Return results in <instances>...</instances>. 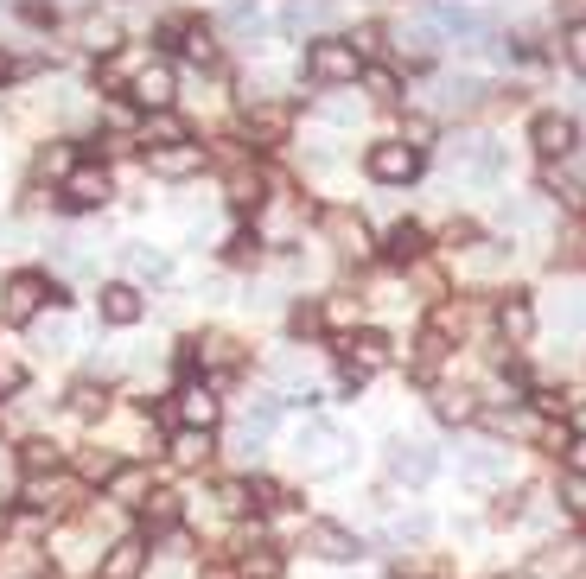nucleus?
Listing matches in <instances>:
<instances>
[{
  "label": "nucleus",
  "mask_w": 586,
  "mask_h": 579,
  "mask_svg": "<svg viewBox=\"0 0 586 579\" xmlns=\"http://www.w3.org/2000/svg\"><path fill=\"white\" fill-rule=\"evenodd\" d=\"M115 471H122V459H115L109 446H83V459H77V478L83 484H109Z\"/></svg>",
  "instance_id": "obj_27"
},
{
  "label": "nucleus",
  "mask_w": 586,
  "mask_h": 579,
  "mask_svg": "<svg viewBox=\"0 0 586 579\" xmlns=\"http://www.w3.org/2000/svg\"><path fill=\"white\" fill-rule=\"evenodd\" d=\"M172 459H179V465H204V459H211V433L179 427V433H172Z\"/></svg>",
  "instance_id": "obj_29"
},
{
  "label": "nucleus",
  "mask_w": 586,
  "mask_h": 579,
  "mask_svg": "<svg viewBox=\"0 0 586 579\" xmlns=\"http://www.w3.org/2000/svg\"><path fill=\"white\" fill-rule=\"evenodd\" d=\"M325 325V312L313 306V300H300V306H293V331H300V338H306V331H319Z\"/></svg>",
  "instance_id": "obj_41"
},
{
  "label": "nucleus",
  "mask_w": 586,
  "mask_h": 579,
  "mask_svg": "<svg viewBox=\"0 0 586 579\" xmlns=\"http://www.w3.org/2000/svg\"><path fill=\"white\" fill-rule=\"evenodd\" d=\"M141 567H147L141 541H115V548L102 554V579H141Z\"/></svg>",
  "instance_id": "obj_20"
},
{
  "label": "nucleus",
  "mask_w": 586,
  "mask_h": 579,
  "mask_svg": "<svg viewBox=\"0 0 586 579\" xmlns=\"http://www.w3.org/2000/svg\"><path fill=\"white\" fill-rule=\"evenodd\" d=\"M45 274H13L7 287H0V319L7 325H32L39 319V306H45Z\"/></svg>",
  "instance_id": "obj_5"
},
{
  "label": "nucleus",
  "mask_w": 586,
  "mask_h": 579,
  "mask_svg": "<svg viewBox=\"0 0 586 579\" xmlns=\"http://www.w3.org/2000/svg\"><path fill=\"white\" fill-rule=\"evenodd\" d=\"M236 573H243V579H281V554H268V548H249L243 560H236Z\"/></svg>",
  "instance_id": "obj_32"
},
{
  "label": "nucleus",
  "mask_w": 586,
  "mask_h": 579,
  "mask_svg": "<svg viewBox=\"0 0 586 579\" xmlns=\"http://www.w3.org/2000/svg\"><path fill=\"white\" fill-rule=\"evenodd\" d=\"M529 140H536V153H542V160H567V153H574V140H580V128H574L567 115H536Z\"/></svg>",
  "instance_id": "obj_9"
},
{
  "label": "nucleus",
  "mask_w": 586,
  "mask_h": 579,
  "mask_svg": "<svg viewBox=\"0 0 586 579\" xmlns=\"http://www.w3.org/2000/svg\"><path fill=\"white\" fill-rule=\"evenodd\" d=\"M523 516V497H516V490H504V497H497V522H516Z\"/></svg>",
  "instance_id": "obj_49"
},
{
  "label": "nucleus",
  "mask_w": 586,
  "mask_h": 579,
  "mask_svg": "<svg viewBox=\"0 0 586 579\" xmlns=\"http://www.w3.org/2000/svg\"><path fill=\"white\" fill-rule=\"evenodd\" d=\"M459 478H465V484H504V478H510V452H497V446L459 452Z\"/></svg>",
  "instance_id": "obj_10"
},
{
  "label": "nucleus",
  "mask_w": 586,
  "mask_h": 579,
  "mask_svg": "<svg viewBox=\"0 0 586 579\" xmlns=\"http://www.w3.org/2000/svg\"><path fill=\"white\" fill-rule=\"evenodd\" d=\"M364 166H370L376 185H408L421 172V147H408V140H376Z\"/></svg>",
  "instance_id": "obj_4"
},
{
  "label": "nucleus",
  "mask_w": 586,
  "mask_h": 579,
  "mask_svg": "<svg viewBox=\"0 0 586 579\" xmlns=\"http://www.w3.org/2000/svg\"><path fill=\"white\" fill-rule=\"evenodd\" d=\"M325 236H332V242H338V255H351V261H364V255L376 249L370 230L351 217V210H332V217H325Z\"/></svg>",
  "instance_id": "obj_14"
},
{
  "label": "nucleus",
  "mask_w": 586,
  "mask_h": 579,
  "mask_svg": "<svg viewBox=\"0 0 586 579\" xmlns=\"http://www.w3.org/2000/svg\"><path fill=\"white\" fill-rule=\"evenodd\" d=\"M71 408H77V414H102V408H109V395H102L96 382H77V389H71Z\"/></svg>",
  "instance_id": "obj_38"
},
{
  "label": "nucleus",
  "mask_w": 586,
  "mask_h": 579,
  "mask_svg": "<svg viewBox=\"0 0 586 579\" xmlns=\"http://www.w3.org/2000/svg\"><path fill=\"white\" fill-rule=\"evenodd\" d=\"M109 198H115V185H109V172H102V166H71V172H64V204L102 210Z\"/></svg>",
  "instance_id": "obj_7"
},
{
  "label": "nucleus",
  "mask_w": 586,
  "mask_h": 579,
  "mask_svg": "<svg viewBox=\"0 0 586 579\" xmlns=\"http://www.w3.org/2000/svg\"><path fill=\"white\" fill-rule=\"evenodd\" d=\"M217 395L211 389H204V382H185V389H179V427H198V433H211L217 427Z\"/></svg>",
  "instance_id": "obj_13"
},
{
  "label": "nucleus",
  "mask_w": 586,
  "mask_h": 579,
  "mask_svg": "<svg viewBox=\"0 0 586 579\" xmlns=\"http://www.w3.org/2000/svg\"><path fill=\"white\" fill-rule=\"evenodd\" d=\"M293 452H300V465H306V471H338V465H344V452H351V440H344L332 420H313V427H300Z\"/></svg>",
  "instance_id": "obj_2"
},
{
  "label": "nucleus",
  "mask_w": 586,
  "mask_h": 579,
  "mask_svg": "<svg viewBox=\"0 0 586 579\" xmlns=\"http://www.w3.org/2000/svg\"><path fill=\"white\" fill-rule=\"evenodd\" d=\"M567 64H574L580 77H586V20H580L574 32H567Z\"/></svg>",
  "instance_id": "obj_43"
},
{
  "label": "nucleus",
  "mask_w": 586,
  "mask_h": 579,
  "mask_svg": "<svg viewBox=\"0 0 586 579\" xmlns=\"http://www.w3.org/2000/svg\"><path fill=\"white\" fill-rule=\"evenodd\" d=\"M434 45H440V26H434V20H415V26H395V51H402L408 64H427V58H434Z\"/></svg>",
  "instance_id": "obj_16"
},
{
  "label": "nucleus",
  "mask_w": 586,
  "mask_h": 579,
  "mask_svg": "<svg viewBox=\"0 0 586 579\" xmlns=\"http://www.w3.org/2000/svg\"><path fill=\"white\" fill-rule=\"evenodd\" d=\"M567 471L586 478V433H574V446H567Z\"/></svg>",
  "instance_id": "obj_48"
},
{
  "label": "nucleus",
  "mask_w": 586,
  "mask_h": 579,
  "mask_svg": "<svg viewBox=\"0 0 586 579\" xmlns=\"http://www.w3.org/2000/svg\"><path fill=\"white\" fill-rule=\"evenodd\" d=\"M77 39L90 45V51H102V58H109L115 45H122V26L109 20V13H83V26H77Z\"/></svg>",
  "instance_id": "obj_23"
},
{
  "label": "nucleus",
  "mask_w": 586,
  "mask_h": 579,
  "mask_svg": "<svg viewBox=\"0 0 586 579\" xmlns=\"http://www.w3.org/2000/svg\"><path fill=\"white\" fill-rule=\"evenodd\" d=\"M20 70H26V64H13L7 51H0V83H13V77H20Z\"/></svg>",
  "instance_id": "obj_51"
},
{
  "label": "nucleus",
  "mask_w": 586,
  "mask_h": 579,
  "mask_svg": "<svg viewBox=\"0 0 586 579\" xmlns=\"http://www.w3.org/2000/svg\"><path fill=\"white\" fill-rule=\"evenodd\" d=\"M434 471H440L434 446H421V440H395V446H389V478H395V484H415V490H421Z\"/></svg>",
  "instance_id": "obj_6"
},
{
  "label": "nucleus",
  "mask_w": 586,
  "mask_h": 579,
  "mask_svg": "<svg viewBox=\"0 0 586 579\" xmlns=\"http://www.w3.org/2000/svg\"><path fill=\"white\" fill-rule=\"evenodd\" d=\"M109 490H115L122 503H134V510H141V503L153 497V478H147V471H134V465H122V471L109 478Z\"/></svg>",
  "instance_id": "obj_28"
},
{
  "label": "nucleus",
  "mask_w": 586,
  "mask_h": 579,
  "mask_svg": "<svg viewBox=\"0 0 586 579\" xmlns=\"http://www.w3.org/2000/svg\"><path fill=\"white\" fill-rule=\"evenodd\" d=\"M141 140H147V147H179V140H192V134H185V121L172 109H160V115L141 121Z\"/></svg>",
  "instance_id": "obj_26"
},
{
  "label": "nucleus",
  "mask_w": 586,
  "mask_h": 579,
  "mask_svg": "<svg viewBox=\"0 0 586 579\" xmlns=\"http://www.w3.org/2000/svg\"><path fill=\"white\" fill-rule=\"evenodd\" d=\"M141 516L153 522V529H172V522H179V497H172V490H153V497L141 503Z\"/></svg>",
  "instance_id": "obj_33"
},
{
  "label": "nucleus",
  "mask_w": 586,
  "mask_h": 579,
  "mask_svg": "<svg viewBox=\"0 0 586 579\" xmlns=\"http://www.w3.org/2000/svg\"><path fill=\"white\" fill-rule=\"evenodd\" d=\"M102 319H109V325H134V319H141V293H134L128 287V280H115V287H102Z\"/></svg>",
  "instance_id": "obj_18"
},
{
  "label": "nucleus",
  "mask_w": 586,
  "mask_h": 579,
  "mask_svg": "<svg viewBox=\"0 0 586 579\" xmlns=\"http://www.w3.org/2000/svg\"><path fill=\"white\" fill-rule=\"evenodd\" d=\"M20 459H26V471H32V478H45V471H58V446H51V440H26V452H20Z\"/></svg>",
  "instance_id": "obj_35"
},
{
  "label": "nucleus",
  "mask_w": 586,
  "mask_h": 579,
  "mask_svg": "<svg viewBox=\"0 0 586 579\" xmlns=\"http://www.w3.org/2000/svg\"><path fill=\"white\" fill-rule=\"evenodd\" d=\"M249 140H262V147H281L287 140V128H293V115L281 109V102H249Z\"/></svg>",
  "instance_id": "obj_12"
},
{
  "label": "nucleus",
  "mask_w": 586,
  "mask_h": 579,
  "mask_svg": "<svg viewBox=\"0 0 586 579\" xmlns=\"http://www.w3.org/2000/svg\"><path fill=\"white\" fill-rule=\"evenodd\" d=\"M300 554H313V560H332V567H351V560L364 554V541H357L351 529H338V522H306V535H300Z\"/></svg>",
  "instance_id": "obj_3"
},
{
  "label": "nucleus",
  "mask_w": 586,
  "mask_h": 579,
  "mask_svg": "<svg viewBox=\"0 0 586 579\" xmlns=\"http://www.w3.org/2000/svg\"><path fill=\"white\" fill-rule=\"evenodd\" d=\"M478 96H485V83H478V77H446V83H440V102H446V109H472Z\"/></svg>",
  "instance_id": "obj_30"
},
{
  "label": "nucleus",
  "mask_w": 586,
  "mask_h": 579,
  "mask_svg": "<svg viewBox=\"0 0 586 579\" xmlns=\"http://www.w3.org/2000/svg\"><path fill=\"white\" fill-rule=\"evenodd\" d=\"M217 503H223V510H230V516H249V510H255L249 484H223V490H217Z\"/></svg>",
  "instance_id": "obj_39"
},
{
  "label": "nucleus",
  "mask_w": 586,
  "mask_h": 579,
  "mask_svg": "<svg viewBox=\"0 0 586 579\" xmlns=\"http://www.w3.org/2000/svg\"><path fill=\"white\" fill-rule=\"evenodd\" d=\"M434 408H440V420H472V414H478V401H472V389H440Z\"/></svg>",
  "instance_id": "obj_34"
},
{
  "label": "nucleus",
  "mask_w": 586,
  "mask_h": 579,
  "mask_svg": "<svg viewBox=\"0 0 586 579\" xmlns=\"http://www.w3.org/2000/svg\"><path fill=\"white\" fill-rule=\"evenodd\" d=\"M344 350H351V370H364V376L389 363V338H383V331H364V338H351Z\"/></svg>",
  "instance_id": "obj_24"
},
{
  "label": "nucleus",
  "mask_w": 586,
  "mask_h": 579,
  "mask_svg": "<svg viewBox=\"0 0 586 579\" xmlns=\"http://www.w3.org/2000/svg\"><path fill=\"white\" fill-rule=\"evenodd\" d=\"M364 90H370L376 102H395V96H402V83H395V70L376 64V70H364Z\"/></svg>",
  "instance_id": "obj_37"
},
{
  "label": "nucleus",
  "mask_w": 586,
  "mask_h": 579,
  "mask_svg": "<svg viewBox=\"0 0 586 579\" xmlns=\"http://www.w3.org/2000/svg\"><path fill=\"white\" fill-rule=\"evenodd\" d=\"M134 102H141L147 115H160L172 102V70L166 64H141V70H134Z\"/></svg>",
  "instance_id": "obj_15"
},
{
  "label": "nucleus",
  "mask_w": 586,
  "mask_h": 579,
  "mask_svg": "<svg viewBox=\"0 0 586 579\" xmlns=\"http://www.w3.org/2000/svg\"><path fill=\"white\" fill-rule=\"evenodd\" d=\"M134 274H153V280H160V274H166V255H153V249H134Z\"/></svg>",
  "instance_id": "obj_45"
},
{
  "label": "nucleus",
  "mask_w": 586,
  "mask_h": 579,
  "mask_svg": "<svg viewBox=\"0 0 586 579\" xmlns=\"http://www.w3.org/2000/svg\"><path fill=\"white\" fill-rule=\"evenodd\" d=\"M555 325L561 331H586V280H567L555 293Z\"/></svg>",
  "instance_id": "obj_22"
},
{
  "label": "nucleus",
  "mask_w": 586,
  "mask_h": 579,
  "mask_svg": "<svg viewBox=\"0 0 586 579\" xmlns=\"http://www.w3.org/2000/svg\"><path fill=\"white\" fill-rule=\"evenodd\" d=\"M313 20H325V7H319V0H313V7L300 0V7H287V13H281V26H287V32H306Z\"/></svg>",
  "instance_id": "obj_40"
},
{
  "label": "nucleus",
  "mask_w": 586,
  "mask_h": 579,
  "mask_svg": "<svg viewBox=\"0 0 586 579\" xmlns=\"http://www.w3.org/2000/svg\"><path fill=\"white\" fill-rule=\"evenodd\" d=\"M230 32H262V13H255V7H236V13H230Z\"/></svg>",
  "instance_id": "obj_47"
},
{
  "label": "nucleus",
  "mask_w": 586,
  "mask_h": 579,
  "mask_svg": "<svg viewBox=\"0 0 586 579\" xmlns=\"http://www.w3.org/2000/svg\"><path fill=\"white\" fill-rule=\"evenodd\" d=\"M20 389H26V370L13 357H0V395H20Z\"/></svg>",
  "instance_id": "obj_42"
},
{
  "label": "nucleus",
  "mask_w": 586,
  "mask_h": 579,
  "mask_svg": "<svg viewBox=\"0 0 586 579\" xmlns=\"http://www.w3.org/2000/svg\"><path fill=\"white\" fill-rule=\"evenodd\" d=\"M192 357H198V363H211V370H236V344H230V338H198V344H192Z\"/></svg>",
  "instance_id": "obj_31"
},
{
  "label": "nucleus",
  "mask_w": 586,
  "mask_h": 579,
  "mask_svg": "<svg viewBox=\"0 0 586 579\" xmlns=\"http://www.w3.org/2000/svg\"><path fill=\"white\" fill-rule=\"evenodd\" d=\"M147 172L153 179H192V172H204V147H192V140H179V147H153Z\"/></svg>",
  "instance_id": "obj_8"
},
{
  "label": "nucleus",
  "mask_w": 586,
  "mask_h": 579,
  "mask_svg": "<svg viewBox=\"0 0 586 579\" xmlns=\"http://www.w3.org/2000/svg\"><path fill=\"white\" fill-rule=\"evenodd\" d=\"M306 77H313V83H351V77H364L357 45L351 39H313V45H306Z\"/></svg>",
  "instance_id": "obj_1"
},
{
  "label": "nucleus",
  "mask_w": 586,
  "mask_h": 579,
  "mask_svg": "<svg viewBox=\"0 0 586 579\" xmlns=\"http://www.w3.org/2000/svg\"><path fill=\"white\" fill-rule=\"evenodd\" d=\"M230 255H236V261H255V255H262V236H236Z\"/></svg>",
  "instance_id": "obj_50"
},
{
  "label": "nucleus",
  "mask_w": 586,
  "mask_h": 579,
  "mask_svg": "<svg viewBox=\"0 0 586 579\" xmlns=\"http://www.w3.org/2000/svg\"><path fill=\"white\" fill-rule=\"evenodd\" d=\"M567 510H574V516H586V478H574V471H567Z\"/></svg>",
  "instance_id": "obj_44"
},
{
  "label": "nucleus",
  "mask_w": 586,
  "mask_h": 579,
  "mask_svg": "<svg viewBox=\"0 0 586 579\" xmlns=\"http://www.w3.org/2000/svg\"><path fill=\"white\" fill-rule=\"evenodd\" d=\"M179 39H185V58H192V64H211L217 58V45H211V32H204V26H185Z\"/></svg>",
  "instance_id": "obj_36"
},
{
  "label": "nucleus",
  "mask_w": 586,
  "mask_h": 579,
  "mask_svg": "<svg viewBox=\"0 0 586 579\" xmlns=\"http://www.w3.org/2000/svg\"><path fill=\"white\" fill-rule=\"evenodd\" d=\"M71 497H77V484L58 478V471H45V478L26 484V503H32L39 516H64V510H71Z\"/></svg>",
  "instance_id": "obj_11"
},
{
  "label": "nucleus",
  "mask_w": 586,
  "mask_h": 579,
  "mask_svg": "<svg viewBox=\"0 0 586 579\" xmlns=\"http://www.w3.org/2000/svg\"><path fill=\"white\" fill-rule=\"evenodd\" d=\"M497 331H504V338H510V344H523V338H529V331H536V306H529V300H523V293H510V300H504V306H497Z\"/></svg>",
  "instance_id": "obj_19"
},
{
  "label": "nucleus",
  "mask_w": 586,
  "mask_h": 579,
  "mask_svg": "<svg viewBox=\"0 0 586 579\" xmlns=\"http://www.w3.org/2000/svg\"><path fill=\"white\" fill-rule=\"evenodd\" d=\"M383 255H389V261H402V268H408V261H421V255H427L421 223H395V230L383 236Z\"/></svg>",
  "instance_id": "obj_21"
},
{
  "label": "nucleus",
  "mask_w": 586,
  "mask_h": 579,
  "mask_svg": "<svg viewBox=\"0 0 586 579\" xmlns=\"http://www.w3.org/2000/svg\"><path fill=\"white\" fill-rule=\"evenodd\" d=\"M230 204H236V210H262V204H268V185H262V172L236 166V172H230Z\"/></svg>",
  "instance_id": "obj_25"
},
{
  "label": "nucleus",
  "mask_w": 586,
  "mask_h": 579,
  "mask_svg": "<svg viewBox=\"0 0 586 579\" xmlns=\"http://www.w3.org/2000/svg\"><path fill=\"white\" fill-rule=\"evenodd\" d=\"M580 573V548L574 541H555V548H542L536 560H529V579H567Z\"/></svg>",
  "instance_id": "obj_17"
},
{
  "label": "nucleus",
  "mask_w": 586,
  "mask_h": 579,
  "mask_svg": "<svg viewBox=\"0 0 586 579\" xmlns=\"http://www.w3.org/2000/svg\"><path fill=\"white\" fill-rule=\"evenodd\" d=\"M408 147H421V140H434V121H427V115H408Z\"/></svg>",
  "instance_id": "obj_46"
}]
</instances>
